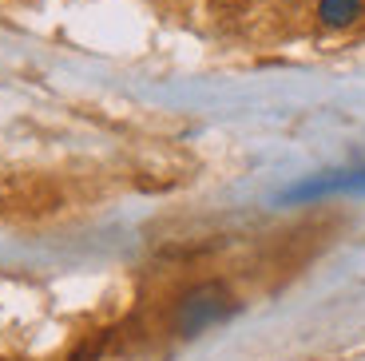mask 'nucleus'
<instances>
[{
    "instance_id": "obj_1",
    "label": "nucleus",
    "mask_w": 365,
    "mask_h": 361,
    "mask_svg": "<svg viewBox=\"0 0 365 361\" xmlns=\"http://www.w3.org/2000/svg\"><path fill=\"white\" fill-rule=\"evenodd\" d=\"M238 310V302L230 298V290L219 286V282H202V286L187 290L175 306V330L179 337H195L210 325H219L222 317H230Z\"/></svg>"
},
{
    "instance_id": "obj_2",
    "label": "nucleus",
    "mask_w": 365,
    "mask_h": 361,
    "mask_svg": "<svg viewBox=\"0 0 365 361\" xmlns=\"http://www.w3.org/2000/svg\"><path fill=\"white\" fill-rule=\"evenodd\" d=\"M365 16V0H318V20L329 32H341V28L357 24Z\"/></svg>"
}]
</instances>
